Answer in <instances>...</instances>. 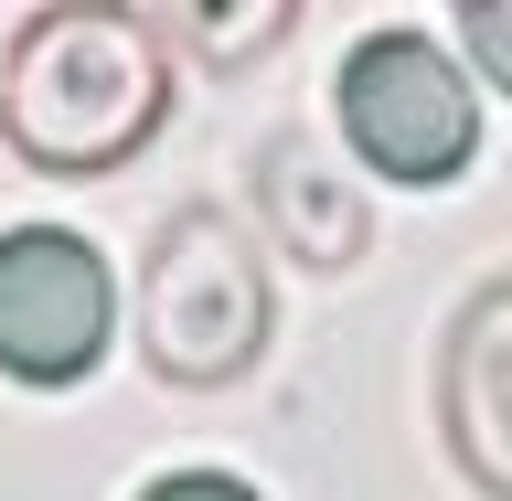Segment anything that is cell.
<instances>
[{"label":"cell","mask_w":512,"mask_h":501,"mask_svg":"<svg viewBox=\"0 0 512 501\" xmlns=\"http://www.w3.org/2000/svg\"><path fill=\"white\" fill-rule=\"evenodd\" d=\"M139 501H256L246 480H224V470H171V480H150Z\"/></svg>","instance_id":"obj_7"},{"label":"cell","mask_w":512,"mask_h":501,"mask_svg":"<svg viewBox=\"0 0 512 501\" xmlns=\"http://www.w3.org/2000/svg\"><path fill=\"white\" fill-rule=\"evenodd\" d=\"M267 342V267L235 214H182L150 256V363L171 384H224Z\"/></svg>","instance_id":"obj_3"},{"label":"cell","mask_w":512,"mask_h":501,"mask_svg":"<svg viewBox=\"0 0 512 501\" xmlns=\"http://www.w3.org/2000/svg\"><path fill=\"white\" fill-rule=\"evenodd\" d=\"M171 118V54L139 11H32L0 75V128L32 171H118Z\"/></svg>","instance_id":"obj_1"},{"label":"cell","mask_w":512,"mask_h":501,"mask_svg":"<svg viewBox=\"0 0 512 501\" xmlns=\"http://www.w3.org/2000/svg\"><path fill=\"white\" fill-rule=\"evenodd\" d=\"M459 43H470V64L512 96V0H470V11H459Z\"/></svg>","instance_id":"obj_6"},{"label":"cell","mask_w":512,"mask_h":501,"mask_svg":"<svg viewBox=\"0 0 512 501\" xmlns=\"http://www.w3.org/2000/svg\"><path fill=\"white\" fill-rule=\"evenodd\" d=\"M438 427H448V448H459V470L491 501H512V278H491L470 310L448 320Z\"/></svg>","instance_id":"obj_5"},{"label":"cell","mask_w":512,"mask_h":501,"mask_svg":"<svg viewBox=\"0 0 512 501\" xmlns=\"http://www.w3.org/2000/svg\"><path fill=\"white\" fill-rule=\"evenodd\" d=\"M107 320H118V288H107V256L86 235H64V224L0 235V374H22V384L96 374Z\"/></svg>","instance_id":"obj_4"},{"label":"cell","mask_w":512,"mask_h":501,"mask_svg":"<svg viewBox=\"0 0 512 501\" xmlns=\"http://www.w3.org/2000/svg\"><path fill=\"white\" fill-rule=\"evenodd\" d=\"M342 128H352V150L374 160L384 182L438 192L480 150V96L427 32H363L342 54Z\"/></svg>","instance_id":"obj_2"}]
</instances>
